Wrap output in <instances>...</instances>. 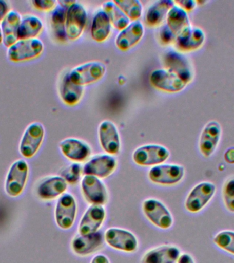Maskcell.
<instances>
[{
	"mask_svg": "<svg viewBox=\"0 0 234 263\" xmlns=\"http://www.w3.org/2000/svg\"><path fill=\"white\" fill-rule=\"evenodd\" d=\"M222 127L217 121H210L205 124L201 131L199 140V149L205 158L211 157L215 154L221 141Z\"/></svg>",
	"mask_w": 234,
	"mask_h": 263,
	"instance_id": "ffe728a7",
	"label": "cell"
},
{
	"mask_svg": "<svg viewBox=\"0 0 234 263\" xmlns=\"http://www.w3.org/2000/svg\"><path fill=\"white\" fill-rule=\"evenodd\" d=\"M170 156V152L165 146L159 144H146L140 146L133 152L132 160L136 165L143 167H153L165 163Z\"/></svg>",
	"mask_w": 234,
	"mask_h": 263,
	"instance_id": "7a4b0ae2",
	"label": "cell"
},
{
	"mask_svg": "<svg viewBox=\"0 0 234 263\" xmlns=\"http://www.w3.org/2000/svg\"><path fill=\"white\" fill-rule=\"evenodd\" d=\"M2 43V30L1 26H0V44Z\"/></svg>",
	"mask_w": 234,
	"mask_h": 263,
	"instance_id": "ee69618b",
	"label": "cell"
},
{
	"mask_svg": "<svg viewBox=\"0 0 234 263\" xmlns=\"http://www.w3.org/2000/svg\"><path fill=\"white\" fill-rule=\"evenodd\" d=\"M62 154L70 161L76 163L86 162L92 155V148L86 142L77 138H67L60 142Z\"/></svg>",
	"mask_w": 234,
	"mask_h": 263,
	"instance_id": "ac0fdd59",
	"label": "cell"
},
{
	"mask_svg": "<svg viewBox=\"0 0 234 263\" xmlns=\"http://www.w3.org/2000/svg\"><path fill=\"white\" fill-rule=\"evenodd\" d=\"M90 263H110V260L106 255L98 254L92 257Z\"/></svg>",
	"mask_w": 234,
	"mask_h": 263,
	"instance_id": "60d3db41",
	"label": "cell"
},
{
	"mask_svg": "<svg viewBox=\"0 0 234 263\" xmlns=\"http://www.w3.org/2000/svg\"><path fill=\"white\" fill-rule=\"evenodd\" d=\"M31 3L36 9L43 12L52 11L57 5V2L54 0H34Z\"/></svg>",
	"mask_w": 234,
	"mask_h": 263,
	"instance_id": "74e56055",
	"label": "cell"
},
{
	"mask_svg": "<svg viewBox=\"0 0 234 263\" xmlns=\"http://www.w3.org/2000/svg\"><path fill=\"white\" fill-rule=\"evenodd\" d=\"M217 186L211 182L195 185L187 195L184 207L189 213L196 214L204 209L215 196Z\"/></svg>",
	"mask_w": 234,
	"mask_h": 263,
	"instance_id": "9c48e42d",
	"label": "cell"
},
{
	"mask_svg": "<svg viewBox=\"0 0 234 263\" xmlns=\"http://www.w3.org/2000/svg\"><path fill=\"white\" fill-rule=\"evenodd\" d=\"M112 25L110 18L103 9L99 10L94 14L91 26V36L96 42L102 43L110 36Z\"/></svg>",
	"mask_w": 234,
	"mask_h": 263,
	"instance_id": "83f0119b",
	"label": "cell"
},
{
	"mask_svg": "<svg viewBox=\"0 0 234 263\" xmlns=\"http://www.w3.org/2000/svg\"><path fill=\"white\" fill-rule=\"evenodd\" d=\"M45 135V127L42 123H30L23 133L18 145V151L21 155L27 159L34 157L42 145Z\"/></svg>",
	"mask_w": 234,
	"mask_h": 263,
	"instance_id": "30bf717a",
	"label": "cell"
},
{
	"mask_svg": "<svg viewBox=\"0 0 234 263\" xmlns=\"http://www.w3.org/2000/svg\"><path fill=\"white\" fill-rule=\"evenodd\" d=\"M83 174V166L80 163L72 162L61 171V175L69 185H76L80 182Z\"/></svg>",
	"mask_w": 234,
	"mask_h": 263,
	"instance_id": "e575fe53",
	"label": "cell"
},
{
	"mask_svg": "<svg viewBox=\"0 0 234 263\" xmlns=\"http://www.w3.org/2000/svg\"><path fill=\"white\" fill-rule=\"evenodd\" d=\"M224 159L228 164H234V147L228 148L224 154Z\"/></svg>",
	"mask_w": 234,
	"mask_h": 263,
	"instance_id": "b9f144b4",
	"label": "cell"
},
{
	"mask_svg": "<svg viewBox=\"0 0 234 263\" xmlns=\"http://www.w3.org/2000/svg\"><path fill=\"white\" fill-rule=\"evenodd\" d=\"M43 50L44 44L41 39H22L8 47L7 57L12 63H22L40 57Z\"/></svg>",
	"mask_w": 234,
	"mask_h": 263,
	"instance_id": "52a82bcc",
	"label": "cell"
},
{
	"mask_svg": "<svg viewBox=\"0 0 234 263\" xmlns=\"http://www.w3.org/2000/svg\"><path fill=\"white\" fill-rule=\"evenodd\" d=\"M176 39V34L168 28L167 25L165 24L161 27L159 32V39L162 44L165 45L174 44Z\"/></svg>",
	"mask_w": 234,
	"mask_h": 263,
	"instance_id": "8d00e7d4",
	"label": "cell"
},
{
	"mask_svg": "<svg viewBox=\"0 0 234 263\" xmlns=\"http://www.w3.org/2000/svg\"><path fill=\"white\" fill-rule=\"evenodd\" d=\"M174 4V1L171 0H159L154 2L146 12V24L153 28L160 26L166 18L168 11Z\"/></svg>",
	"mask_w": 234,
	"mask_h": 263,
	"instance_id": "484cf974",
	"label": "cell"
},
{
	"mask_svg": "<svg viewBox=\"0 0 234 263\" xmlns=\"http://www.w3.org/2000/svg\"><path fill=\"white\" fill-rule=\"evenodd\" d=\"M80 190L84 199L90 205H103L109 200L108 189L102 179L84 175L80 182Z\"/></svg>",
	"mask_w": 234,
	"mask_h": 263,
	"instance_id": "ba28073f",
	"label": "cell"
},
{
	"mask_svg": "<svg viewBox=\"0 0 234 263\" xmlns=\"http://www.w3.org/2000/svg\"><path fill=\"white\" fill-rule=\"evenodd\" d=\"M118 161L114 156L108 154H96L85 162L83 174L106 179L112 176L116 170Z\"/></svg>",
	"mask_w": 234,
	"mask_h": 263,
	"instance_id": "7c38bea8",
	"label": "cell"
},
{
	"mask_svg": "<svg viewBox=\"0 0 234 263\" xmlns=\"http://www.w3.org/2000/svg\"><path fill=\"white\" fill-rule=\"evenodd\" d=\"M180 249L174 245H162L147 251L141 263H177L180 258Z\"/></svg>",
	"mask_w": 234,
	"mask_h": 263,
	"instance_id": "603a6c76",
	"label": "cell"
},
{
	"mask_svg": "<svg viewBox=\"0 0 234 263\" xmlns=\"http://www.w3.org/2000/svg\"><path fill=\"white\" fill-rule=\"evenodd\" d=\"M142 211L146 219L159 229L169 230L173 225L174 219L172 213L168 207L159 199H145L142 203Z\"/></svg>",
	"mask_w": 234,
	"mask_h": 263,
	"instance_id": "3957f363",
	"label": "cell"
},
{
	"mask_svg": "<svg viewBox=\"0 0 234 263\" xmlns=\"http://www.w3.org/2000/svg\"><path fill=\"white\" fill-rule=\"evenodd\" d=\"M223 198L227 211L234 213V178L229 179L223 185Z\"/></svg>",
	"mask_w": 234,
	"mask_h": 263,
	"instance_id": "d590c367",
	"label": "cell"
},
{
	"mask_svg": "<svg viewBox=\"0 0 234 263\" xmlns=\"http://www.w3.org/2000/svg\"><path fill=\"white\" fill-rule=\"evenodd\" d=\"M102 9L108 16L111 24L116 30H122L130 24V20L114 1H108L102 4Z\"/></svg>",
	"mask_w": 234,
	"mask_h": 263,
	"instance_id": "4dcf8cb0",
	"label": "cell"
},
{
	"mask_svg": "<svg viewBox=\"0 0 234 263\" xmlns=\"http://www.w3.org/2000/svg\"><path fill=\"white\" fill-rule=\"evenodd\" d=\"M163 62L166 69L180 76L187 84L192 81L194 76V68L190 60L180 51H168L164 55Z\"/></svg>",
	"mask_w": 234,
	"mask_h": 263,
	"instance_id": "5bb4252c",
	"label": "cell"
},
{
	"mask_svg": "<svg viewBox=\"0 0 234 263\" xmlns=\"http://www.w3.org/2000/svg\"><path fill=\"white\" fill-rule=\"evenodd\" d=\"M174 3L186 10L187 12L192 11L197 6V2L194 0H180V1H174Z\"/></svg>",
	"mask_w": 234,
	"mask_h": 263,
	"instance_id": "f35d334b",
	"label": "cell"
},
{
	"mask_svg": "<svg viewBox=\"0 0 234 263\" xmlns=\"http://www.w3.org/2000/svg\"><path fill=\"white\" fill-rule=\"evenodd\" d=\"M116 5L123 10L129 20H139L143 14V5L138 0H115Z\"/></svg>",
	"mask_w": 234,
	"mask_h": 263,
	"instance_id": "d6a6232c",
	"label": "cell"
},
{
	"mask_svg": "<svg viewBox=\"0 0 234 263\" xmlns=\"http://www.w3.org/2000/svg\"><path fill=\"white\" fill-rule=\"evenodd\" d=\"M43 30L42 20L36 15L22 16L18 30V39H36Z\"/></svg>",
	"mask_w": 234,
	"mask_h": 263,
	"instance_id": "f1b7e54d",
	"label": "cell"
},
{
	"mask_svg": "<svg viewBox=\"0 0 234 263\" xmlns=\"http://www.w3.org/2000/svg\"><path fill=\"white\" fill-rule=\"evenodd\" d=\"M10 10L7 2L0 0V23L4 20Z\"/></svg>",
	"mask_w": 234,
	"mask_h": 263,
	"instance_id": "ab89813d",
	"label": "cell"
},
{
	"mask_svg": "<svg viewBox=\"0 0 234 263\" xmlns=\"http://www.w3.org/2000/svg\"><path fill=\"white\" fill-rule=\"evenodd\" d=\"M106 71V66L101 62L90 61L76 66L68 74L73 83L84 86L102 79Z\"/></svg>",
	"mask_w": 234,
	"mask_h": 263,
	"instance_id": "8fae6325",
	"label": "cell"
},
{
	"mask_svg": "<svg viewBox=\"0 0 234 263\" xmlns=\"http://www.w3.org/2000/svg\"><path fill=\"white\" fill-rule=\"evenodd\" d=\"M106 211L103 205H90L80 218L77 231L80 235H88L100 231L106 219Z\"/></svg>",
	"mask_w": 234,
	"mask_h": 263,
	"instance_id": "9a60e30c",
	"label": "cell"
},
{
	"mask_svg": "<svg viewBox=\"0 0 234 263\" xmlns=\"http://www.w3.org/2000/svg\"><path fill=\"white\" fill-rule=\"evenodd\" d=\"M84 86L73 83L69 74L66 73L60 86V95L63 102L68 106H75L82 100L84 95Z\"/></svg>",
	"mask_w": 234,
	"mask_h": 263,
	"instance_id": "4316f807",
	"label": "cell"
},
{
	"mask_svg": "<svg viewBox=\"0 0 234 263\" xmlns=\"http://www.w3.org/2000/svg\"><path fill=\"white\" fill-rule=\"evenodd\" d=\"M145 28L139 20L133 21L117 35L115 43L121 51H127L138 44L143 38Z\"/></svg>",
	"mask_w": 234,
	"mask_h": 263,
	"instance_id": "cb8c5ba5",
	"label": "cell"
},
{
	"mask_svg": "<svg viewBox=\"0 0 234 263\" xmlns=\"http://www.w3.org/2000/svg\"><path fill=\"white\" fill-rule=\"evenodd\" d=\"M104 238L107 246L119 252L134 253L139 249L136 236L124 228H108L104 233Z\"/></svg>",
	"mask_w": 234,
	"mask_h": 263,
	"instance_id": "8992f818",
	"label": "cell"
},
{
	"mask_svg": "<svg viewBox=\"0 0 234 263\" xmlns=\"http://www.w3.org/2000/svg\"><path fill=\"white\" fill-rule=\"evenodd\" d=\"M205 41V34L202 29L190 26L176 36L174 45L178 51H192L200 49Z\"/></svg>",
	"mask_w": 234,
	"mask_h": 263,
	"instance_id": "7402d4cb",
	"label": "cell"
},
{
	"mask_svg": "<svg viewBox=\"0 0 234 263\" xmlns=\"http://www.w3.org/2000/svg\"><path fill=\"white\" fill-rule=\"evenodd\" d=\"M87 12L80 2H74L67 8L66 13L65 33L67 39L75 41L80 38L87 22Z\"/></svg>",
	"mask_w": 234,
	"mask_h": 263,
	"instance_id": "4fadbf2b",
	"label": "cell"
},
{
	"mask_svg": "<svg viewBox=\"0 0 234 263\" xmlns=\"http://www.w3.org/2000/svg\"><path fill=\"white\" fill-rule=\"evenodd\" d=\"M104 242V234L101 231L88 235L77 234L71 240V248L77 256L86 257L100 250Z\"/></svg>",
	"mask_w": 234,
	"mask_h": 263,
	"instance_id": "44dd1931",
	"label": "cell"
},
{
	"mask_svg": "<svg viewBox=\"0 0 234 263\" xmlns=\"http://www.w3.org/2000/svg\"><path fill=\"white\" fill-rule=\"evenodd\" d=\"M166 25L171 30L172 32L178 36L185 29L192 26L190 24L188 12L181 8L180 6L174 4L166 16Z\"/></svg>",
	"mask_w": 234,
	"mask_h": 263,
	"instance_id": "f546056e",
	"label": "cell"
},
{
	"mask_svg": "<svg viewBox=\"0 0 234 263\" xmlns=\"http://www.w3.org/2000/svg\"><path fill=\"white\" fill-rule=\"evenodd\" d=\"M22 17L20 12L10 10L4 20L0 23L2 43L7 48L18 40V30Z\"/></svg>",
	"mask_w": 234,
	"mask_h": 263,
	"instance_id": "d4e9b609",
	"label": "cell"
},
{
	"mask_svg": "<svg viewBox=\"0 0 234 263\" xmlns=\"http://www.w3.org/2000/svg\"><path fill=\"white\" fill-rule=\"evenodd\" d=\"M98 139L100 146L106 154L118 155L121 149L120 134L112 121L104 120L99 125Z\"/></svg>",
	"mask_w": 234,
	"mask_h": 263,
	"instance_id": "e0dca14e",
	"label": "cell"
},
{
	"mask_svg": "<svg viewBox=\"0 0 234 263\" xmlns=\"http://www.w3.org/2000/svg\"><path fill=\"white\" fill-rule=\"evenodd\" d=\"M67 9L57 4L52 10L51 15V26L55 38L61 41L67 40L65 33V20Z\"/></svg>",
	"mask_w": 234,
	"mask_h": 263,
	"instance_id": "1f68e13d",
	"label": "cell"
},
{
	"mask_svg": "<svg viewBox=\"0 0 234 263\" xmlns=\"http://www.w3.org/2000/svg\"><path fill=\"white\" fill-rule=\"evenodd\" d=\"M68 187L69 184L61 176H50L38 183L35 192L41 200L52 201L67 193Z\"/></svg>",
	"mask_w": 234,
	"mask_h": 263,
	"instance_id": "d6986e66",
	"label": "cell"
},
{
	"mask_svg": "<svg viewBox=\"0 0 234 263\" xmlns=\"http://www.w3.org/2000/svg\"><path fill=\"white\" fill-rule=\"evenodd\" d=\"M184 166L178 164L163 163L150 168L147 177L150 182L162 186H172L182 182Z\"/></svg>",
	"mask_w": 234,
	"mask_h": 263,
	"instance_id": "277c9868",
	"label": "cell"
},
{
	"mask_svg": "<svg viewBox=\"0 0 234 263\" xmlns=\"http://www.w3.org/2000/svg\"><path fill=\"white\" fill-rule=\"evenodd\" d=\"M149 80L154 87L167 92L182 91L187 86L180 76L166 68L153 70L150 74Z\"/></svg>",
	"mask_w": 234,
	"mask_h": 263,
	"instance_id": "2e32d148",
	"label": "cell"
},
{
	"mask_svg": "<svg viewBox=\"0 0 234 263\" xmlns=\"http://www.w3.org/2000/svg\"><path fill=\"white\" fill-rule=\"evenodd\" d=\"M78 205L75 196L66 193L57 199L54 209L55 224L60 229H71L77 219Z\"/></svg>",
	"mask_w": 234,
	"mask_h": 263,
	"instance_id": "5b68a950",
	"label": "cell"
},
{
	"mask_svg": "<svg viewBox=\"0 0 234 263\" xmlns=\"http://www.w3.org/2000/svg\"><path fill=\"white\" fill-rule=\"evenodd\" d=\"M30 174V166L26 160L18 159L10 166L6 174L4 189L6 194L17 197L24 193Z\"/></svg>",
	"mask_w": 234,
	"mask_h": 263,
	"instance_id": "6da1fadb",
	"label": "cell"
},
{
	"mask_svg": "<svg viewBox=\"0 0 234 263\" xmlns=\"http://www.w3.org/2000/svg\"><path fill=\"white\" fill-rule=\"evenodd\" d=\"M213 243L219 249L234 256V231L223 230L213 238Z\"/></svg>",
	"mask_w": 234,
	"mask_h": 263,
	"instance_id": "836d02e7",
	"label": "cell"
},
{
	"mask_svg": "<svg viewBox=\"0 0 234 263\" xmlns=\"http://www.w3.org/2000/svg\"><path fill=\"white\" fill-rule=\"evenodd\" d=\"M177 263H195L194 258L188 253H183L180 255Z\"/></svg>",
	"mask_w": 234,
	"mask_h": 263,
	"instance_id": "7bdbcfd3",
	"label": "cell"
}]
</instances>
